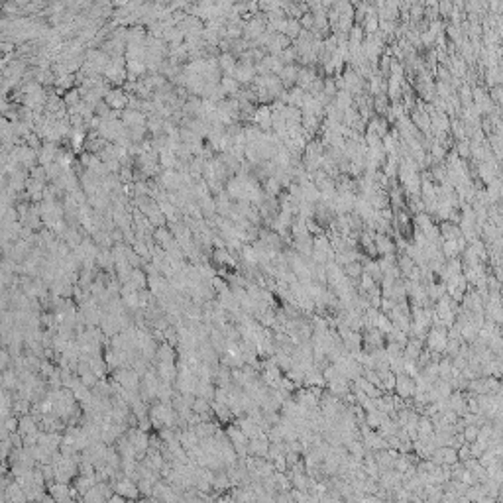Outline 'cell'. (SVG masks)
<instances>
[{"label": "cell", "instance_id": "6da1fadb", "mask_svg": "<svg viewBox=\"0 0 503 503\" xmlns=\"http://www.w3.org/2000/svg\"><path fill=\"white\" fill-rule=\"evenodd\" d=\"M424 342H426V348H428L430 352L443 354V352H444V346H446V342H448L446 326H443V324H430V328L426 330Z\"/></svg>", "mask_w": 503, "mask_h": 503}, {"label": "cell", "instance_id": "7a4b0ae2", "mask_svg": "<svg viewBox=\"0 0 503 503\" xmlns=\"http://www.w3.org/2000/svg\"><path fill=\"white\" fill-rule=\"evenodd\" d=\"M393 391H395L399 397H403V399H411L413 393H415V380H413L411 376H407V374H397V376H395V387H393Z\"/></svg>", "mask_w": 503, "mask_h": 503}, {"label": "cell", "instance_id": "3957f363", "mask_svg": "<svg viewBox=\"0 0 503 503\" xmlns=\"http://www.w3.org/2000/svg\"><path fill=\"white\" fill-rule=\"evenodd\" d=\"M374 246H376V252L382 254V256H387V254H395V252H397L395 242H393L385 232H374Z\"/></svg>", "mask_w": 503, "mask_h": 503}, {"label": "cell", "instance_id": "277c9868", "mask_svg": "<svg viewBox=\"0 0 503 503\" xmlns=\"http://www.w3.org/2000/svg\"><path fill=\"white\" fill-rule=\"evenodd\" d=\"M232 77H234L238 83H244V85H246V83H252V81L256 79V67H254V63H240V65H236Z\"/></svg>", "mask_w": 503, "mask_h": 503}, {"label": "cell", "instance_id": "5b68a950", "mask_svg": "<svg viewBox=\"0 0 503 503\" xmlns=\"http://www.w3.org/2000/svg\"><path fill=\"white\" fill-rule=\"evenodd\" d=\"M265 22L263 20H260V18H254V20H250L248 24H244L242 26V32H244V38L246 40H258L263 32H265Z\"/></svg>", "mask_w": 503, "mask_h": 503}, {"label": "cell", "instance_id": "8992f818", "mask_svg": "<svg viewBox=\"0 0 503 503\" xmlns=\"http://www.w3.org/2000/svg\"><path fill=\"white\" fill-rule=\"evenodd\" d=\"M303 385L305 387H324L326 382L322 378V372L319 368H313V370H307L305 372V378H303Z\"/></svg>", "mask_w": 503, "mask_h": 503}, {"label": "cell", "instance_id": "52a82bcc", "mask_svg": "<svg viewBox=\"0 0 503 503\" xmlns=\"http://www.w3.org/2000/svg\"><path fill=\"white\" fill-rule=\"evenodd\" d=\"M417 433H419V439H428V437H433L435 428H433V421H430V417H426V415H419V421H417Z\"/></svg>", "mask_w": 503, "mask_h": 503}, {"label": "cell", "instance_id": "ba28073f", "mask_svg": "<svg viewBox=\"0 0 503 503\" xmlns=\"http://www.w3.org/2000/svg\"><path fill=\"white\" fill-rule=\"evenodd\" d=\"M389 120H385L383 116H374L372 120H370V126H368V132H372V134H378L380 138H383L387 132H389Z\"/></svg>", "mask_w": 503, "mask_h": 503}, {"label": "cell", "instance_id": "9c48e42d", "mask_svg": "<svg viewBox=\"0 0 503 503\" xmlns=\"http://www.w3.org/2000/svg\"><path fill=\"white\" fill-rule=\"evenodd\" d=\"M342 271L350 279H360V275L364 273V263H362V260H352L346 265H342Z\"/></svg>", "mask_w": 503, "mask_h": 503}, {"label": "cell", "instance_id": "30bf717a", "mask_svg": "<svg viewBox=\"0 0 503 503\" xmlns=\"http://www.w3.org/2000/svg\"><path fill=\"white\" fill-rule=\"evenodd\" d=\"M219 67L226 73V77H232V73H234V69H236V59H234V55H230V53H224L221 59H219Z\"/></svg>", "mask_w": 503, "mask_h": 503}, {"label": "cell", "instance_id": "8fae6325", "mask_svg": "<svg viewBox=\"0 0 503 503\" xmlns=\"http://www.w3.org/2000/svg\"><path fill=\"white\" fill-rule=\"evenodd\" d=\"M114 489H116L118 493H122L124 497H136V495H138V487L132 483V480H122V482H118Z\"/></svg>", "mask_w": 503, "mask_h": 503}, {"label": "cell", "instance_id": "7c38bea8", "mask_svg": "<svg viewBox=\"0 0 503 503\" xmlns=\"http://www.w3.org/2000/svg\"><path fill=\"white\" fill-rule=\"evenodd\" d=\"M106 102H108L112 108L120 110L122 106H126V95H122V93H118V91H112V93L106 95Z\"/></svg>", "mask_w": 503, "mask_h": 503}, {"label": "cell", "instance_id": "4fadbf2b", "mask_svg": "<svg viewBox=\"0 0 503 503\" xmlns=\"http://www.w3.org/2000/svg\"><path fill=\"white\" fill-rule=\"evenodd\" d=\"M240 252H242V260H244L248 265H258V254H256V248H254V246L244 244V246L240 248Z\"/></svg>", "mask_w": 503, "mask_h": 503}, {"label": "cell", "instance_id": "5bb4252c", "mask_svg": "<svg viewBox=\"0 0 503 503\" xmlns=\"http://www.w3.org/2000/svg\"><path fill=\"white\" fill-rule=\"evenodd\" d=\"M439 448V452H441V456H443V462L444 464H454V462H458V454H456V448H452V446H437Z\"/></svg>", "mask_w": 503, "mask_h": 503}, {"label": "cell", "instance_id": "9a60e30c", "mask_svg": "<svg viewBox=\"0 0 503 503\" xmlns=\"http://www.w3.org/2000/svg\"><path fill=\"white\" fill-rule=\"evenodd\" d=\"M360 281H362V283H360V287H358V289H360V293H366V291L372 289L374 285H378V283L374 281V277H372L370 273H366V271L360 275Z\"/></svg>", "mask_w": 503, "mask_h": 503}, {"label": "cell", "instance_id": "2e32d148", "mask_svg": "<svg viewBox=\"0 0 503 503\" xmlns=\"http://www.w3.org/2000/svg\"><path fill=\"white\" fill-rule=\"evenodd\" d=\"M450 130H452V134H454L458 140H466V126H464L462 120H452V122H450Z\"/></svg>", "mask_w": 503, "mask_h": 503}, {"label": "cell", "instance_id": "e0dca14e", "mask_svg": "<svg viewBox=\"0 0 503 503\" xmlns=\"http://www.w3.org/2000/svg\"><path fill=\"white\" fill-rule=\"evenodd\" d=\"M478 428H480V426H476V424H464L462 435H464V441H466V443L476 441V437H478Z\"/></svg>", "mask_w": 503, "mask_h": 503}]
</instances>
